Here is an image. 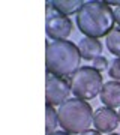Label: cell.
Masks as SVG:
<instances>
[{
	"instance_id": "ac0fdd59",
	"label": "cell",
	"mask_w": 120,
	"mask_h": 135,
	"mask_svg": "<svg viewBox=\"0 0 120 135\" xmlns=\"http://www.w3.org/2000/svg\"><path fill=\"white\" fill-rule=\"evenodd\" d=\"M50 135H71L69 132H66V131H56V132H53V134Z\"/></svg>"
},
{
	"instance_id": "6da1fadb",
	"label": "cell",
	"mask_w": 120,
	"mask_h": 135,
	"mask_svg": "<svg viewBox=\"0 0 120 135\" xmlns=\"http://www.w3.org/2000/svg\"><path fill=\"white\" fill-rule=\"evenodd\" d=\"M77 26L87 38H102L114 27V14L107 2L92 0L84 5L77 14Z\"/></svg>"
},
{
	"instance_id": "2e32d148",
	"label": "cell",
	"mask_w": 120,
	"mask_h": 135,
	"mask_svg": "<svg viewBox=\"0 0 120 135\" xmlns=\"http://www.w3.org/2000/svg\"><path fill=\"white\" fill-rule=\"evenodd\" d=\"M80 135H101V132L96 131V129H89V131H86V132H83V134H80Z\"/></svg>"
},
{
	"instance_id": "8992f818",
	"label": "cell",
	"mask_w": 120,
	"mask_h": 135,
	"mask_svg": "<svg viewBox=\"0 0 120 135\" xmlns=\"http://www.w3.org/2000/svg\"><path fill=\"white\" fill-rule=\"evenodd\" d=\"M45 30L48 36L54 41H66L72 32V21L60 14L50 15L47 18Z\"/></svg>"
},
{
	"instance_id": "30bf717a",
	"label": "cell",
	"mask_w": 120,
	"mask_h": 135,
	"mask_svg": "<svg viewBox=\"0 0 120 135\" xmlns=\"http://www.w3.org/2000/svg\"><path fill=\"white\" fill-rule=\"evenodd\" d=\"M84 2L83 0H50L47 2V8L57 11L60 15H72L78 14V11L83 8Z\"/></svg>"
},
{
	"instance_id": "d6986e66",
	"label": "cell",
	"mask_w": 120,
	"mask_h": 135,
	"mask_svg": "<svg viewBox=\"0 0 120 135\" xmlns=\"http://www.w3.org/2000/svg\"><path fill=\"white\" fill-rule=\"evenodd\" d=\"M117 116H119V122H120V107H119V111H117Z\"/></svg>"
},
{
	"instance_id": "7c38bea8",
	"label": "cell",
	"mask_w": 120,
	"mask_h": 135,
	"mask_svg": "<svg viewBox=\"0 0 120 135\" xmlns=\"http://www.w3.org/2000/svg\"><path fill=\"white\" fill-rule=\"evenodd\" d=\"M45 119H47V123H45L47 135L56 132V128L59 126V114L57 110H54V107L50 104H47V107H45Z\"/></svg>"
},
{
	"instance_id": "3957f363",
	"label": "cell",
	"mask_w": 120,
	"mask_h": 135,
	"mask_svg": "<svg viewBox=\"0 0 120 135\" xmlns=\"http://www.w3.org/2000/svg\"><path fill=\"white\" fill-rule=\"evenodd\" d=\"M93 113L87 101L68 99L57 110L59 125L69 134H83L93 125Z\"/></svg>"
},
{
	"instance_id": "8fae6325",
	"label": "cell",
	"mask_w": 120,
	"mask_h": 135,
	"mask_svg": "<svg viewBox=\"0 0 120 135\" xmlns=\"http://www.w3.org/2000/svg\"><path fill=\"white\" fill-rule=\"evenodd\" d=\"M107 48L111 54L120 59V26L113 27V30L107 35Z\"/></svg>"
},
{
	"instance_id": "e0dca14e",
	"label": "cell",
	"mask_w": 120,
	"mask_h": 135,
	"mask_svg": "<svg viewBox=\"0 0 120 135\" xmlns=\"http://www.w3.org/2000/svg\"><path fill=\"white\" fill-rule=\"evenodd\" d=\"M107 3H108L110 6H116V8H117V6H120L119 0H107Z\"/></svg>"
},
{
	"instance_id": "52a82bcc",
	"label": "cell",
	"mask_w": 120,
	"mask_h": 135,
	"mask_svg": "<svg viewBox=\"0 0 120 135\" xmlns=\"http://www.w3.org/2000/svg\"><path fill=\"white\" fill-rule=\"evenodd\" d=\"M119 116L113 108L101 107L93 113V126L101 134H111L119 126Z\"/></svg>"
},
{
	"instance_id": "ba28073f",
	"label": "cell",
	"mask_w": 120,
	"mask_h": 135,
	"mask_svg": "<svg viewBox=\"0 0 120 135\" xmlns=\"http://www.w3.org/2000/svg\"><path fill=\"white\" fill-rule=\"evenodd\" d=\"M102 104L108 108H117L120 107V81H108L104 84L101 93Z\"/></svg>"
},
{
	"instance_id": "9a60e30c",
	"label": "cell",
	"mask_w": 120,
	"mask_h": 135,
	"mask_svg": "<svg viewBox=\"0 0 120 135\" xmlns=\"http://www.w3.org/2000/svg\"><path fill=\"white\" fill-rule=\"evenodd\" d=\"M113 14H114V21H116V23H117V24L120 26V6L114 8V11H113Z\"/></svg>"
},
{
	"instance_id": "ffe728a7",
	"label": "cell",
	"mask_w": 120,
	"mask_h": 135,
	"mask_svg": "<svg viewBox=\"0 0 120 135\" xmlns=\"http://www.w3.org/2000/svg\"><path fill=\"white\" fill-rule=\"evenodd\" d=\"M108 135H119V134H114V132H111V134H108Z\"/></svg>"
},
{
	"instance_id": "7a4b0ae2",
	"label": "cell",
	"mask_w": 120,
	"mask_h": 135,
	"mask_svg": "<svg viewBox=\"0 0 120 135\" xmlns=\"http://www.w3.org/2000/svg\"><path fill=\"white\" fill-rule=\"evenodd\" d=\"M81 60L80 50L71 41H53L47 44L45 51V66L47 72L56 77H71L78 71Z\"/></svg>"
},
{
	"instance_id": "4fadbf2b",
	"label": "cell",
	"mask_w": 120,
	"mask_h": 135,
	"mask_svg": "<svg viewBox=\"0 0 120 135\" xmlns=\"http://www.w3.org/2000/svg\"><path fill=\"white\" fill-rule=\"evenodd\" d=\"M108 74H110V77L113 78L114 81H120V59L119 57H116L114 60L110 63Z\"/></svg>"
},
{
	"instance_id": "9c48e42d",
	"label": "cell",
	"mask_w": 120,
	"mask_h": 135,
	"mask_svg": "<svg viewBox=\"0 0 120 135\" xmlns=\"http://www.w3.org/2000/svg\"><path fill=\"white\" fill-rule=\"evenodd\" d=\"M78 50H80V54L84 60H95L96 57H99L102 53V45L101 42L95 38H84L80 41L78 44Z\"/></svg>"
},
{
	"instance_id": "5b68a950",
	"label": "cell",
	"mask_w": 120,
	"mask_h": 135,
	"mask_svg": "<svg viewBox=\"0 0 120 135\" xmlns=\"http://www.w3.org/2000/svg\"><path fill=\"white\" fill-rule=\"evenodd\" d=\"M69 93H71V84L66 80L47 72V78H45V98H47V104H50L53 107L62 105L65 101H68Z\"/></svg>"
},
{
	"instance_id": "277c9868",
	"label": "cell",
	"mask_w": 120,
	"mask_h": 135,
	"mask_svg": "<svg viewBox=\"0 0 120 135\" xmlns=\"http://www.w3.org/2000/svg\"><path fill=\"white\" fill-rule=\"evenodd\" d=\"M69 84L71 92L75 95V98L83 101H90L96 98L104 87L101 72L90 66L78 68L77 72H74L69 77Z\"/></svg>"
},
{
	"instance_id": "5bb4252c",
	"label": "cell",
	"mask_w": 120,
	"mask_h": 135,
	"mask_svg": "<svg viewBox=\"0 0 120 135\" xmlns=\"http://www.w3.org/2000/svg\"><path fill=\"white\" fill-rule=\"evenodd\" d=\"M92 68H93V69H96L98 72H102V71H105L107 68H108V62H107L105 57L99 56V57H96L95 60H93V63H92Z\"/></svg>"
}]
</instances>
